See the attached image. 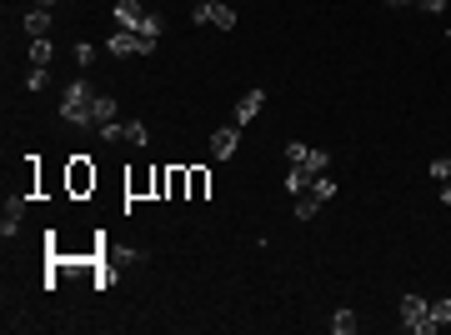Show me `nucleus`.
Listing matches in <instances>:
<instances>
[{
    "instance_id": "1",
    "label": "nucleus",
    "mask_w": 451,
    "mask_h": 335,
    "mask_svg": "<svg viewBox=\"0 0 451 335\" xmlns=\"http://www.w3.org/2000/svg\"><path fill=\"white\" fill-rule=\"evenodd\" d=\"M91 96H96V91H91L86 76L71 81L66 96H61V120H66V125H91Z\"/></svg>"
},
{
    "instance_id": "2",
    "label": "nucleus",
    "mask_w": 451,
    "mask_h": 335,
    "mask_svg": "<svg viewBox=\"0 0 451 335\" xmlns=\"http://www.w3.org/2000/svg\"><path fill=\"white\" fill-rule=\"evenodd\" d=\"M106 51H111L116 61H126V56H151V51H156V41H151V36H136V31H121V26H116V36H106Z\"/></svg>"
},
{
    "instance_id": "3",
    "label": "nucleus",
    "mask_w": 451,
    "mask_h": 335,
    "mask_svg": "<svg viewBox=\"0 0 451 335\" xmlns=\"http://www.w3.org/2000/svg\"><path fill=\"white\" fill-rule=\"evenodd\" d=\"M236 145H241V125H236V120H226V125L211 130V155H216V160H231Z\"/></svg>"
},
{
    "instance_id": "4",
    "label": "nucleus",
    "mask_w": 451,
    "mask_h": 335,
    "mask_svg": "<svg viewBox=\"0 0 451 335\" xmlns=\"http://www.w3.org/2000/svg\"><path fill=\"white\" fill-rule=\"evenodd\" d=\"M146 21H151V11L141 6V0H116V26H121V31H136V36H141Z\"/></svg>"
},
{
    "instance_id": "5",
    "label": "nucleus",
    "mask_w": 451,
    "mask_h": 335,
    "mask_svg": "<svg viewBox=\"0 0 451 335\" xmlns=\"http://www.w3.org/2000/svg\"><path fill=\"white\" fill-rule=\"evenodd\" d=\"M261 105H266V91H261V86H251V91H246V96L236 100V110H231V120H236V125H251V120L261 115Z\"/></svg>"
},
{
    "instance_id": "6",
    "label": "nucleus",
    "mask_w": 451,
    "mask_h": 335,
    "mask_svg": "<svg viewBox=\"0 0 451 335\" xmlns=\"http://www.w3.org/2000/svg\"><path fill=\"white\" fill-rule=\"evenodd\" d=\"M421 315H431V300H426V295H416V290H411V295H401V325L411 330Z\"/></svg>"
},
{
    "instance_id": "7",
    "label": "nucleus",
    "mask_w": 451,
    "mask_h": 335,
    "mask_svg": "<svg viewBox=\"0 0 451 335\" xmlns=\"http://www.w3.org/2000/svg\"><path fill=\"white\" fill-rule=\"evenodd\" d=\"M21 215H26V195H11V200H6V220H0V235H6V240H16Z\"/></svg>"
},
{
    "instance_id": "8",
    "label": "nucleus",
    "mask_w": 451,
    "mask_h": 335,
    "mask_svg": "<svg viewBox=\"0 0 451 335\" xmlns=\"http://www.w3.org/2000/svg\"><path fill=\"white\" fill-rule=\"evenodd\" d=\"M106 120H116V96L111 91H96L91 96V125H106Z\"/></svg>"
},
{
    "instance_id": "9",
    "label": "nucleus",
    "mask_w": 451,
    "mask_h": 335,
    "mask_svg": "<svg viewBox=\"0 0 451 335\" xmlns=\"http://www.w3.org/2000/svg\"><path fill=\"white\" fill-rule=\"evenodd\" d=\"M91 185H96V170H91V160H86V155H76V160H71V190H76V195H86Z\"/></svg>"
},
{
    "instance_id": "10",
    "label": "nucleus",
    "mask_w": 451,
    "mask_h": 335,
    "mask_svg": "<svg viewBox=\"0 0 451 335\" xmlns=\"http://www.w3.org/2000/svg\"><path fill=\"white\" fill-rule=\"evenodd\" d=\"M21 26H26V36H31V41H41V36H51V11H41V6H31Z\"/></svg>"
},
{
    "instance_id": "11",
    "label": "nucleus",
    "mask_w": 451,
    "mask_h": 335,
    "mask_svg": "<svg viewBox=\"0 0 451 335\" xmlns=\"http://www.w3.org/2000/svg\"><path fill=\"white\" fill-rule=\"evenodd\" d=\"M311 180H316V175H311L306 165H291V170H286V190H291V200H296V195H306V190H311Z\"/></svg>"
},
{
    "instance_id": "12",
    "label": "nucleus",
    "mask_w": 451,
    "mask_h": 335,
    "mask_svg": "<svg viewBox=\"0 0 451 335\" xmlns=\"http://www.w3.org/2000/svg\"><path fill=\"white\" fill-rule=\"evenodd\" d=\"M211 26L216 31H236V11L226 6V0H216V6H211Z\"/></svg>"
},
{
    "instance_id": "13",
    "label": "nucleus",
    "mask_w": 451,
    "mask_h": 335,
    "mask_svg": "<svg viewBox=\"0 0 451 335\" xmlns=\"http://www.w3.org/2000/svg\"><path fill=\"white\" fill-rule=\"evenodd\" d=\"M51 61H56V41H46V36L31 41V66H46L51 71Z\"/></svg>"
},
{
    "instance_id": "14",
    "label": "nucleus",
    "mask_w": 451,
    "mask_h": 335,
    "mask_svg": "<svg viewBox=\"0 0 451 335\" xmlns=\"http://www.w3.org/2000/svg\"><path fill=\"white\" fill-rule=\"evenodd\" d=\"M321 205H326V200H321V195H311V190H306V195H296V205H291V215H296V220H311V215H316V210H321Z\"/></svg>"
},
{
    "instance_id": "15",
    "label": "nucleus",
    "mask_w": 451,
    "mask_h": 335,
    "mask_svg": "<svg viewBox=\"0 0 451 335\" xmlns=\"http://www.w3.org/2000/svg\"><path fill=\"white\" fill-rule=\"evenodd\" d=\"M356 325H361V320H356V310H346V305L331 315V330H336V335H356Z\"/></svg>"
},
{
    "instance_id": "16",
    "label": "nucleus",
    "mask_w": 451,
    "mask_h": 335,
    "mask_svg": "<svg viewBox=\"0 0 451 335\" xmlns=\"http://www.w3.org/2000/svg\"><path fill=\"white\" fill-rule=\"evenodd\" d=\"M96 130H101L106 145H121V140H126V125H121V120H106V125H96Z\"/></svg>"
},
{
    "instance_id": "17",
    "label": "nucleus",
    "mask_w": 451,
    "mask_h": 335,
    "mask_svg": "<svg viewBox=\"0 0 451 335\" xmlns=\"http://www.w3.org/2000/svg\"><path fill=\"white\" fill-rule=\"evenodd\" d=\"M301 165H306L311 175H321V170H331V155H326V150H306V160H301Z\"/></svg>"
},
{
    "instance_id": "18",
    "label": "nucleus",
    "mask_w": 451,
    "mask_h": 335,
    "mask_svg": "<svg viewBox=\"0 0 451 335\" xmlns=\"http://www.w3.org/2000/svg\"><path fill=\"white\" fill-rule=\"evenodd\" d=\"M311 195H321V200H336V180H331V175L321 170V175L311 180Z\"/></svg>"
},
{
    "instance_id": "19",
    "label": "nucleus",
    "mask_w": 451,
    "mask_h": 335,
    "mask_svg": "<svg viewBox=\"0 0 451 335\" xmlns=\"http://www.w3.org/2000/svg\"><path fill=\"white\" fill-rule=\"evenodd\" d=\"M431 320H436L441 330L451 325V295H441V300H431Z\"/></svg>"
},
{
    "instance_id": "20",
    "label": "nucleus",
    "mask_w": 451,
    "mask_h": 335,
    "mask_svg": "<svg viewBox=\"0 0 451 335\" xmlns=\"http://www.w3.org/2000/svg\"><path fill=\"white\" fill-rule=\"evenodd\" d=\"M46 81H51L46 66H31V71H26V91H46Z\"/></svg>"
},
{
    "instance_id": "21",
    "label": "nucleus",
    "mask_w": 451,
    "mask_h": 335,
    "mask_svg": "<svg viewBox=\"0 0 451 335\" xmlns=\"http://www.w3.org/2000/svg\"><path fill=\"white\" fill-rule=\"evenodd\" d=\"M126 140H131V145H151V130H146L141 120H131V125H126Z\"/></svg>"
},
{
    "instance_id": "22",
    "label": "nucleus",
    "mask_w": 451,
    "mask_h": 335,
    "mask_svg": "<svg viewBox=\"0 0 451 335\" xmlns=\"http://www.w3.org/2000/svg\"><path fill=\"white\" fill-rule=\"evenodd\" d=\"M211 6H216V0H201V6L191 11V21H196V26H211Z\"/></svg>"
},
{
    "instance_id": "23",
    "label": "nucleus",
    "mask_w": 451,
    "mask_h": 335,
    "mask_svg": "<svg viewBox=\"0 0 451 335\" xmlns=\"http://www.w3.org/2000/svg\"><path fill=\"white\" fill-rule=\"evenodd\" d=\"M306 150H311V145H301V140H291V145H286V160H291V165H301V160H306Z\"/></svg>"
},
{
    "instance_id": "24",
    "label": "nucleus",
    "mask_w": 451,
    "mask_h": 335,
    "mask_svg": "<svg viewBox=\"0 0 451 335\" xmlns=\"http://www.w3.org/2000/svg\"><path fill=\"white\" fill-rule=\"evenodd\" d=\"M206 185H211V180H206V170H191V195H196V200L206 195Z\"/></svg>"
},
{
    "instance_id": "25",
    "label": "nucleus",
    "mask_w": 451,
    "mask_h": 335,
    "mask_svg": "<svg viewBox=\"0 0 451 335\" xmlns=\"http://www.w3.org/2000/svg\"><path fill=\"white\" fill-rule=\"evenodd\" d=\"M431 180H436V185L451 180V160H431Z\"/></svg>"
},
{
    "instance_id": "26",
    "label": "nucleus",
    "mask_w": 451,
    "mask_h": 335,
    "mask_svg": "<svg viewBox=\"0 0 451 335\" xmlns=\"http://www.w3.org/2000/svg\"><path fill=\"white\" fill-rule=\"evenodd\" d=\"M91 61H96V46H91V41H86V46H76V66H91Z\"/></svg>"
},
{
    "instance_id": "27",
    "label": "nucleus",
    "mask_w": 451,
    "mask_h": 335,
    "mask_svg": "<svg viewBox=\"0 0 451 335\" xmlns=\"http://www.w3.org/2000/svg\"><path fill=\"white\" fill-rule=\"evenodd\" d=\"M416 11H426V16H441V11H446V0H416Z\"/></svg>"
},
{
    "instance_id": "28",
    "label": "nucleus",
    "mask_w": 451,
    "mask_h": 335,
    "mask_svg": "<svg viewBox=\"0 0 451 335\" xmlns=\"http://www.w3.org/2000/svg\"><path fill=\"white\" fill-rule=\"evenodd\" d=\"M441 205H451V180H441Z\"/></svg>"
},
{
    "instance_id": "29",
    "label": "nucleus",
    "mask_w": 451,
    "mask_h": 335,
    "mask_svg": "<svg viewBox=\"0 0 451 335\" xmlns=\"http://www.w3.org/2000/svg\"><path fill=\"white\" fill-rule=\"evenodd\" d=\"M36 6H41V11H56V0H36Z\"/></svg>"
},
{
    "instance_id": "30",
    "label": "nucleus",
    "mask_w": 451,
    "mask_h": 335,
    "mask_svg": "<svg viewBox=\"0 0 451 335\" xmlns=\"http://www.w3.org/2000/svg\"><path fill=\"white\" fill-rule=\"evenodd\" d=\"M386 6H416V0H386Z\"/></svg>"
},
{
    "instance_id": "31",
    "label": "nucleus",
    "mask_w": 451,
    "mask_h": 335,
    "mask_svg": "<svg viewBox=\"0 0 451 335\" xmlns=\"http://www.w3.org/2000/svg\"><path fill=\"white\" fill-rule=\"evenodd\" d=\"M446 41H451V26H446Z\"/></svg>"
}]
</instances>
